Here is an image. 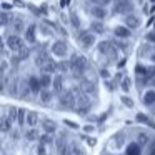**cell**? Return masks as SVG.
I'll use <instances>...</instances> for the list:
<instances>
[{"mask_svg": "<svg viewBox=\"0 0 155 155\" xmlns=\"http://www.w3.org/2000/svg\"><path fill=\"white\" fill-rule=\"evenodd\" d=\"M12 138H18V130H12Z\"/></svg>", "mask_w": 155, "mask_h": 155, "instance_id": "cell-46", "label": "cell"}, {"mask_svg": "<svg viewBox=\"0 0 155 155\" xmlns=\"http://www.w3.org/2000/svg\"><path fill=\"white\" fill-rule=\"evenodd\" d=\"M120 87H122V90H124V92H128V90H130V87H132V80L128 77H125L124 80H122Z\"/></svg>", "mask_w": 155, "mask_h": 155, "instance_id": "cell-33", "label": "cell"}, {"mask_svg": "<svg viewBox=\"0 0 155 155\" xmlns=\"http://www.w3.org/2000/svg\"><path fill=\"white\" fill-rule=\"evenodd\" d=\"M137 142L142 145V147H147L148 143H150V135L147 134V132H138V135H137Z\"/></svg>", "mask_w": 155, "mask_h": 155, "instance_id": "cell-22", "label": "cell"}, {"mask_svg": "<svg viewBox=\"0 0 155 155\" xmlns=\"http://www.w3.org/2000/svg\"><path fill=\"white\" fill-rule=\"evenodd\" d=\"M54 94H55V92H50L48 88H42V92L38 94V97H40V102H42V104H45V105L50 104L52 98H54Z\"/></svg>", "mask_w": 155, "mask_h": 155, "instance_id": "cell-17", "label": "cell"}, {"mask_svg": "<svg viewBox=\"0 0 155 155\" xmlns=\"http://www.w3.org/2000/svg\"><path fill=\"white\" fill-rule=\"evenodd\" d=\"M50 50H52V54H54L55 57L64 58V57H67V54H68V44L64 42V40H55L54 44H52Z\"/></svg>", "mask_w": 155, "mask_h": 155, "instance_id": "cell-4", "label": "cell"}, {"mask_svg": "<svg viewBox=\"0 0 155 155\" xmlns=\"http://www.w3.org/2000/svg\"><path fill=\"white\" fill-rule=\"evenodd\" d=\"M90 32H94L95 35H102L105 32V25H104V22L102 20H94L90 24V28H88Z\"/></svg>", "mask_w": 155, "mask_h": 155, "instance_id": "cell-15", "label": "cell"}, {"mask_svg": "<svg viewBox=\"0 0 155 155\" xmlns=\"http://www.w3.org/2000/svg\"><path fill=\"white\" fill-rule=\"evenodd\" d=\"M35 25H28V28L25 30V42L28 44H35Z\"/></svg>", "mask_w": 155, "mask_h": 155, "instance_id": "cell-21", "label": "cell"}, {"mask_svg": "<svg viewBox=\"0 0 155 155\" xmlns=\"http://www.w3.org/2000/svg\"><path fill=\"white\" fill-rule=\"evenodd\" d=\"M0 24H2V27H7L8 24H12V15L7 10H2V14H0Z\"/></svg>", "mask_w": 155, "mask_h": 155, "instance_id": "cell-26", "label": "cell"}, {"mask_svg": "<svg viewBox=\"0 0 155 155\" xmlns=\"http://www.w3.org/2000/svg\"><path fill=\"white\" fill-rule=\"evenodd\" d=\"M40 70L44 72V74H54V72H58V64L54 60H48L44 67H40Z\"/></svg>", "mask_w": 155, "mask_h": 155, "instance_id": "cell-20", "label": "cell"}, {"mask_svg": "<svg viewBox=\"0 0 155 155\" xmlns=\"http://www.w3.org/2000/svg\"><path fill=\"white\" fill-rule=\"evenodd\" d=\"M40 82H42V87L44 88H48L52 84H54V78H52L50 74H42L40 75Z\"/></svg>", "mask_w": 155, "mask_h": 155, "instance_id": "cell-27", "label": "cell"}, {"mask_svg": "<svg viewBox=\"0 0 155 155\" xmlns=\"http://www.w3.org/2000/svg\"><path fill=\"white\" fill-rule=\"evenodd\" d=\"M152 85H153V87H155V78H152Z\"/></svg>", "mask_w": 155, "mask_h": 155, "instance_id": "cell-49", "label": "cell"}, {"mask_svg": "<svg viewBox=\"0 0 155 155\" xmlns=\"http://www.w3.org/2000/svg\"><path fill=\"white\" fill-rule=\"evenodd\" d=\"M80 87H82V90H84L85 94H88V95H92V94H95V92H97L95 84H94V82H90V80H82Z\"/></svg>", "mask_w": 155, "mask_h": 155, "instance_id": "cell-19", "label": "cell"}, {"mask_svg": "<svg viewBox=\"0 0 155 155\" xmlns=\"http://www.w3.org/2000/svg\"><path fill=\"white\" fill-rule=\"evenodd\" d=\"M125 25H127L128 28H132V30H135V28H138L142 25V18L138 17V15H134V14H128L125 15Z\"/></svg>", "mask_w": 155, "mask_h": 155, "instance_id": "cell-8", "label": "cell"}, {"mask_svg": "<svg viewBox=\"0 0 155 155\" xmlns=\"http://www.w3.org/2000/svg\"><path fill=\"white\" fill-rule=\"evenodd\" d=\"M12 8H14V5H12V4H8V2H5V0H4V2H2V10H12Z\"/></svg>", "mask_w": 155, "mask_h": 155, "instance_id": "cell-41", "label": "cell"}, {"mask_svg": "<svg viewBox=\"0 0 155 155\" xmlns=\"http://www.w3.org/2000/svg\"><path fill=\"white\" fill-rule=\"evenodd\" d=\"M105 87H108L110 90H114V84H110V82H107V80H105Z\"/></svg>", "mask_w": 155, "mask_h": 155, "instance_id": "cell-47", "label": "cell"}, {"mask_svg": "<svg viewBox=\"0 0 155 155\" xmlns=\"http://www.w3.org/2000/svg\"><path fill=\"white\" fill-rule=\"evenodd\" d=\"M143 104L145 105H155V90H147L143 94Z\"/></svg>", "mask_w": 155, "mask_h": 155, "instance_id": "cell-23", "label": "cell"}, {"mask_svg": "<svg viewBox=\"0 0 155 155\" xmlns=\"http://www.w3.org/2000/svg\"><path fill=\"white\" fill-rule=\"evenodd\" d=\"M84 130H85V132H94L95 128L92 127V125H87V127H84Z\"/></svg>", "mask_w": 155, "mask_h": 155, "instance_id": "cell-45", "label": "cell"}, {"mask_svg": "<svg viewBox=\"0 0 155 155\" xmlns=\"http://www.w3.org/2000/svg\"><path fill=\"white\" fill-rule=\"evenodd\" d=\"M0 68H2V75H5V74H7V70H8V62H7V58H2V64H0Z\"/></svg>", "mask_w": 155, "mask_h": 155, "instance_id": "cell-36", "label": "cell"}, {"mask_svg": "<svg viewBox=\"0 0 155 155\" xmlns=\"http://www.w3.org/2000/svg\"><path fill=\"white\" fill-rule=\"evenodd\" d=\"M68 70H72V64H70V60H62V62H58V72H68Z\"/></svg>", "mask_w": 155, "mask_h": 155, "instance_id": "cell-29", "label": "cell"}, {"mask_svg": "<svg viewBox=\"0 0 155 155\" xmlns=\"http://www.w3.org/2000/svg\"><path fill=\"white\" fill-rule=\"evenodd\" d=\"M90 2H94L95 5H102V7H104V5H108L110 2H114V0H90Z\"/></svg>", "mask_w": 155, "mask_h": 155, "instance_id": "cell-40", "label": "cell"}, {"mask_svg": "<svg viewBox=\"0 0 155 155\" xmlns=\"http://www.w3.org/2000/svg\"><path fill=\"white\" fill-rule=\"evenodd\" d=\"M40 125H42V128H44L45 134H52V135H54L55 132H57V124H55L54 120L42 118V120H40Z\"/></svg>", "mask_w": 155, "mask_h": 155, "instance_id": "cell-10", "label": "cell"}, {"mask_svg": "<svg viewBox=\"0 0 155 155\" xmlns=\"http://www.w3.org/2000/svg\"><path fill=\"white\" fill-rule=\"evenodd\" d=\"M147 153L148 155H155V140H152L150 143L147 145Z\"/></svg>", "mask_w": 155, "mask_h": 155, "instance_id": "cell-37", "label": "cell"}, {"mask_svg": "<svg viewBox=\"0 0 155 155\" xmlns=\"http://www.w3.org/2000/svg\"><path fill=\"white\" fill-rule=\"evenodd\" d=\"M58 100H60V105H62V107H67V108H74L75 104H77V97H75L74 92H70V90L62 92Z\"/></svg>", "mask_w": 155, "mask_h": 155, "instance_id": "cell-5", "label": "cell"}, {"mask_svg": "<svg viewBox=\"0 0 155 155\" xmlns=\"http://www.w3.org/2000/svg\"><path fill=\"white\" fill-rule=\"evenodd\" d=\"M120 102H122V104H124L127 108H134V100H132L130 97H127V95H122V97H120Z\"/></svg>", "mask_w": 155, "mask_h": 155, "instance_id": "cell-31", "label": "cell"}, {"mask_svg": "<svg viewBox=\"0 0 155 155\" xmlns=\"http://www.w3.org/2000/svg\"><path fill=\"white\" fill-rule=\"evenodd\" d=\"M145 40H147V42H152V44H155V30L148 32V34L145 35Z\"/></svg>", "mask_w": 155, "mask_h": 155, "instance_id": "cell-38", "label": "cell"}, {"mask_svg": "<svg viewBox=\"0 0 155 155\" xmlns=\"http://www.w3.org/2000/svg\"><path fill=\"white\" fill-rule=\"evenodd\" d=\"M114 34H115V37H118V38H130L132 37V28H128L127 25H118V27H115L114 28Z\"/></svg>", "mask_w": 155, "mask_h": 155, "instance_id": "cell-11", "label": "cell"}, {"mask_svg": "<svg viewBox=\"0 0 155 155\" xmlns=\"http://www.w3.org/2000/svg\"><path fill=\"white\" fill-rule=\"evenodd\" d=\"M90 14L94 15V18H97V20H104V18L107 17V12H105V8L102 7V5H94V7L90 8Z\"/></svg>", "mask_w": 155, "mask_h": 155, "instance_id": "cell-14", "label": "cell"}, {"mask_svg": "<svg viewBox=\"0 0 155 155\" xmlns=\"http://www.w3.org/2000/svg\"><path fill=\"white\" fill-rule=\"evenodd\" d=\"M37 155H47V150H45V143H42L37 147Z\"/></svg>", "mask_w": 155, "mask_h": 155, "instance_id": "cell-39", "label": "cell"}, {"mask_svg": "<svg viewBox=\"0 0 155 155\" xmlns=\"http://www.w3.org/2000/svg\"><path fill=\"white\" fill-rule=\"evenodd\" d=\"M112 140L115 142V147H122V145L125 143V132H118V134H115Z\"/></svg>", "mask_w": 155, "mask_h": 155, "instance_id": "cell-28", "label": "cell"}, {"mask_svg": "<svg viewBox=\"0 0 155 155\" xmlns=\"http://www.w3.org/2000/svg\"><path fill=\"white\" fill-rule=\"evenodd\" d=\"M52 87H54L55 94H62V92H64V77H62V75H55Z\"/></svg>", "mask_w": 155, "mask_h": 155, "instance_id": "cell-18", "label": "cell"}, {"mask_svg": "<svg viewBox=\"0 0 155 155\" xmlns=\"http://www.w3.org/2000/svg\"><path fill=\"white\" fill-rule=\"evenodd\" d=\"M137 2H140V4H142V2H143V0H137Z\"/></svg>", "mask_w": 155, "mask_h": 155, "instance_id": "cell-50", "label": "cell"}, {"mask_svg": "<svg viewBox=\"0 0 155 155\" xmlns=\"http://www.w3.org/2000/svg\"><path fill=\"white\" fill-rule=\"evenodd\" d=\"M78 40L82 42V45H84L85 48H90L92 45H95V34L90 30H80Z\"/></svg>", "mask_w": 155, "mask_h": 155, "instance_id": "cell-6", "label": "cell"}, {"mask_svg": "<svg viewBox=\"0 0 155 155\" xmlns=\"http://www.w3.org/2000/svg\"><path fill=\"white\" fill-rule=\"evenodd\" d=\"M137 120H138V122H142V124H147V125H150V127H153V128H155V124L147 117V115H143V114H137Z\"/></svg>", "mask_w": 155, "mask_h": 155, "instance_id": "cell-30", "label": "cell"}, {"mask_svg": "<svg viewBox=\"0 0 155 155\" xmlns=\"http://www.w3.org/2000/svg\"><path fill=\"white\" fill-rule=\"evenodd\" d=\"M70 22H72V25H74L75 28L80 27V18H78V15L75 14V12H70Z\"/></svg>", "mask_w": 155, "mask_h": 155, "instance_id": "cell-32", "label": "cell"}, {"mask_svg": "<svg viewBox=\"0 0 155 155\" xmlns=\"http://www.w3.org/2000/svg\"><path fill=\"white\" fill-rule=\"evenodd\" d=\"M48 60H52L50 55H48L47 52H45V48L42 47V48H40V52H38V54L35 55V65H37V67H44V65L47 64Z\"/></svg>", "mask_w": 155, "mask_h": 155, "instance_id": "cell-9", "label": "cell"}, {"mask_svg": "<svg viewBox=\"0 0 155 155\" xmlns=\"http://www.w3.org/2000/svg\"><path fill=\"white\" fill-rule=\"evenodd\" d=\"M38 124V114L37 112H27V125L28 127H35Z\"/></svg>", "mask_w": 155, "mask_h": 155, "instance_id": "cell-24", "label": "cell"}, {"mask_svg": "<svg viewBox=\"0 0 155 155\" xmlns=\"http://www.w3.org/2000/svg\"><path fill=\"white\" fill-rule=\"evenodd\" d=\"M87 142H88L90 145H95V138H87Z\"/></svg>", "mask_w": 155, "mask_h": 155, "instance_id": "cell-48", "label": "cell"}, {"mask_svg": "<svg viewBox=\"0 0 155 155\" xmlns=\"http://www.w3.org/2000/svg\"><path fill=\"white\" fill-rule=\"evenodd\" d=\"M65 125H68L70 128H78V125L74 124V122H70V120H65Z\"/></svg>", "mask_w": 155, "mask_h": 155, "instance_id": "cell-42", "label": "cell"}, {"mask_svg": "<svg viewBox=\"0 0 155 155\" xmlns=\"http://www.w3.org/2000/svg\"><path fill=\"white\" fill-rule=\"evenodd\" d=\"M52 134H45V135H40V142L42 143H54V137H50Z\"/></svg>", "mask_w": 155, "mask_h": 155, "instance_id": "cell-35", "label": "cell"}, {"mask_svg": "<svg viewBox=\"0 0 155 155\" xmlns=\"http://www.w3.org/2000/svg\"><path fill=\"white\" fill-rule=\"evenodd\" d=\"M100 75H102L104 78H108V77H110V74H108V70H105V68H104V70H100Z\"/></svg>", "mask_w": 155, "mask_h": 155, "instance_id": "cell-43", "label": "cell"}, {"mask_svg": "<svg viewBox=\"0 0 155 155\" xmlns=\"http://www.w3.org/2000/svg\"><path fill=\"white\" fill-rule=\"evenodd\" d=\"M117 47L122 50H127V44H124V42H117Z\"/></svg>", "mask_w": 155, "mask_h": 155, "instance_id": "cell-44", "label": "cell"}, {"mask_svg": "<svg viewBox=\"0 0 155 155\" xmlns=\"http://www.w3.org/2000/svg\"><path fill=\"white\" fill-rule=\"evenodd\" d=\"M25 138H27L28 142H35V140H40V134H38L37 130H35L34 127L30 128V130L25 132Z\"/></svg>", "mask_w": 155, "mask_h": 155, "instance_id": "cell-25", "label": "cell"}, {"mask_svg": "<svg viewBox=\"0 0 155 155\" xmlns=\"http://www.w3.org/2000/svg\"><path fill=\"white\" fill-rule=\"evenodd\" d=\"M5 44H7V47L10 48L12 52H17V54L25 47L24 38H22L18 34H10V35H7V37H5Z\"/></svg>", "mask_w": 155, "mask_h": 155, "instance_id": "cell-1", "label": "cell"}, {"mask_svg": "<svg viewBox=\"0 0 155 155\" xmlns=\"http://www.w3.org/2000/svg\"><path fill=\"white\" fill-rule=\"evenodd\" d=\"M97 50L100 52L102 55H110L112 58L117 57V54H115V50H114V47H112V44H110V42H107V40H102L100 44L97 45Z\"/></svg>", "mask_w": 155, "mask_h": 155, "instance_id": "cell-7", "label": "cell"}, {"mask_svg": "<svg viewBox=\"0 0 155 155\" xmlns=\"http://www.w3.org/2000/svg\"><path fill=\"white\" fill-rule=\"evenodd\" d=\"M30 54H32V50H30V48H25V47H24L20 52H18V57H20L22 60H27V58L30 57Z\"/></svg>", "mask_w": 155, "mask_h": 155, "instance_id": "cell-34", "label": "cell"}, {"mask_svg": "<svg viewBox=\"0 0 155 155\" xmlns=\"http://www.w3.org/2000/svg\"><path fill=\"white\" fill-rule=\"evenodd\" d=\"M12 27H14V32H15V34H20V32H24V30H25V25H24L22 17H14V15H12Z\"/></svg>", "mask_w": 155, "mask_h": 155, "instance_id": "cell-16", "label": "cell"}, {"mask_svg": "<svg viewBox=\"0 0 155 155\" xmlns=\"http://www.w3.org/2000/svg\"><path fill=\"white\" fill-rule=\"evenodd\" d=\"M70 64H72V70H74V72H77V74H84V72H85V68L88 67L87 58H85L84 55H77V54H74V55H72Z\"/></svg>", "mask_w": 155, "mask_h": 155, "instance_id": "cell-2", "label": "cell"}, {"mask_svg": "<svg viewBox=\"0 0 155 155\" xmlns=\"http://www.w3.org/2000/svg\"><path fill=\"white\" fill-rule=\"evenodd\" d=\"M125 155H142V145L138 142H132L125 148Z\"/></svg>", "mask_w": 155, "mask_h": 155, "instance_id": "cell-13", "label": "cell"}, {"mask_svg": "<svg viewBox=\"0 0 155 155\" xmlns=\"http://www.w3.org/2000/svg\"><path fill=\"white\" fill-rule=\"evenodd\" d=\"M28 85H30V88H32V94H35V95H38L42 92V82H40V77H30L28 78Z\"/></svg>", "mask_w": 155, "mask_h": 155, "instance_id": "cell-12", "label": "cell"}, {"mask_svg": "<svg viewBox=\"0 0 155 155\" xmlns=\"http://www.w3.org/2000/svg\"><path fill=\"white\" fill-rule=\"evenodd\" d=\"M135 5L132 4V0H115L114 5V12L115 14H122V15H128L134 12Z\"/></svg>", "mask_w": 155, "mask_h": 155, "instance_id": "cell-3", "label": "cell"}]
</instances>
